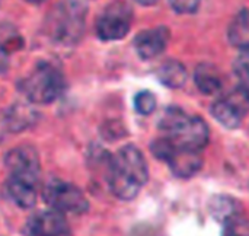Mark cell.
Masks as SVG:
<instances>
[{
  "label": "cell",
  "mask_w": 249,
  "mask_h": 236,
  "mask_svg": "<svg viewBox=\"0 0 249 236\" xmlns=\"http://www.w3.org/2000/svg\"><path fill=\"white\" fill-rule=\"evenodd\" d=\"M107 177L111 191L118 199L133 200L149 178L143 153L133 145L121 147L108 159Z\"/></svg>",
  "instance_id": "1"
},
{
  "label": "cell",
  "mask_w": 249,
  "mask_h": 236,
  "mask_svg": "<svg viewBox=\"0 0 249 236\" xmlns=\"http://www.w3.org/2000/svg\"><path fill=\"white\" fill-rule=\"evenodd\" d=\"M88 6L82 0H60L45 16L44 32L60 47H73L83 36Z\"/></svg>",
  "instance_id": "2"
},
{
  "label": "cell",
  "mask_w": 249,
  "mask_h": 236,
  "mask_svg": "<svg viewBox=\"0 0 249 236\" xmlns=\"http://www.w3.org/2000/svg\"><path fill=\"white\" fill-rule=\"evenodd\" d=\"M159 130L172 145L198 153L207 146L210 139V130L204 120L191 117L177 107L165 109L159 121Z\"/></svg>",
  "instance_id": "3"
},
{
  "label": "cell",
  "mask_w": 249,
  "mask_h": 236,
  "mask_svg": "<svg viewBox=\"0 0 249 236\" xmlns=\"http://www.w3.org/2000/svg\"><path fill=\"white\" fill-rule=\"evenodd\" d=\"M66 79L57 64L38 61L32 70L19 82L20 93L32 104H51L64 91Z\"/></svg>",
  "instance_id": "4"
},
{
  "label": "cell",
  "mask_w": 249,
  "mask_h": 236,
  "mask_svg": "<svg viewBox=\"0 0 249 236\" xmlns=\"http://www.w3.org/2000/svg\"><path fill=\"white\" fill-rule=\"evenodd\" d=\"M150 149L158 159L168 163L174 175H177L178 178H184V180L191 178L200 171L203 165V159L198 152L181 149L172 145L163 136L156 139L152 143Z\"/></svg>",
  "instance_id": "5"
},
{
  "label": "cell",
  "mask_w": 249,
  "mask_h": 236,
  "mask_svg": "<svg viewBox=\"0 0 249 236\" xmlns=\"http://www.w3.org/2000/svg\"><path fill=\"white\" fill-rule=\"evenodd\" d=\"M44 200L53 210L63 215H83L89 209V201L85 194L76 185L60 178H51L44 185Z\"/></svg>",
  "instance_id": "6"
},
{
  "label": "cell",
  "mask_w": 249,
  "mask_h": 236,
  "mask_svg": "<svg viewBox=\"0 0 249 236\" xmlns=\"http://www.w3.org/2000/svg\"><path fill=\"white\" fill-rule=\"evenodd\" d=\"M133 7L123 0L109 3L98 16L95 23L96 35L101 41H120L131 28Z\"/></svg>",
  "instance_id": "7"
},
{
  "label": "cell",
  "mask_w": 249,
  "mask_h": 236,
  "mask_svg": "<svg viewBox=\"0 0 249 236\" xmlns=\"http://www.w3.org/2000/svg\"><path fill=\"white\" fill-rule=\"evenodd\" d=\"M212 115L226 128H236L249 112V91L236 86L226 95L216 99L210 109Z\"/></svg>",
  "instance_id": "8"
},
{
  "label": "cell",
  "mask_w": 249,
  "mask_h": 236,
  "mask_svg": "<svg viewBox=\"0 0 249 236\" xmlns=\"http://www.w3.org/2000/svg\"><path fill=\"white\" fill-rule=\"evenodd\" d=\"M6 168L10 178H19L31 182H38L39 159L36 150L31 146H19L6 155Z\"/></svg>",
  "instance_id": "9"
},
{
  "label": "cell",
  "mask_w": 249,
  "mask_h": 236,
  "mask_svg": "<svg viewBox=\"0 0 249 236\" xmlns=\"http://www.w3.org/2000/svg\"><path fill=\"white\" fill-rule=\"evenodd\" d=\"M171 39V31L168 26H155L140 31L134 36V50L143 60H153L160 55Z\"/></svg>",
  "instance_id": "10"
},
{
  "label": "cell",
  "mask_w": 249,
  "mask_h": 236,
  "mask_svg": "<svg viewBox=\"0 0 249 236\" xmlns=\"http://www.w3.org/2000/svg\"><path fill=\"white\" fill-rule=\"evenodd\" d=\"M25 234L28 236H67L69 225L60 212H41L26 222Z\"/></svg>",
  "instance_id": "11"
},
{
  "label": "cell",
  "mask_w": 249,
  "mask_h": 236,
  "mask_svg": "<svg viewBox=\"0 0 249 236\" xmlns=\"http://www.w3.org/2000/svg\"><path fill=\"white\" fill-rule=\"evenodd\" d=\"M194 82L198 91L204 95H216L223 89L222 72L210 63H201L197 66Z\"/></svg>",
  "instance_id": "12"
},
{
  "label": "cell",
  "mask_w": 249,
  "mask_h": 236,
  "mask_svg": "<svg viewBox=\"0 0 249 236\" xmlns=\"http://www.w3.org/2000/svg\"><path fill=\"white\" fill-rule=\"evenodd\" d=\"M7 193L16 206L20 209H31L36 201V182L9 177Z\"/></svg>",
  "instance_id": "13"
},
{
  "label": "cell",
  "mask_w": 249,
  "mask_h": 236,
  "mask_svg": "<svg viewBox=\"0 0 249 236\" xmlns=\"http://www.w3.org/2000/svg\"><path fill=\"white\" fill-rule=\"evenodd\" d=\"M229 42L242 53L249 51V9L239 10L228 28Z\"/></svg>",
  "instance_id": "14"
},
{
  "label": "cell",
  "mask_w": 249,
  "mask_h": 236,
  "mask_svg": "<svg viewBox=\"0 0 249 236\" xmlns=\"http://www.w3.org/2000/svg\"><path fill=\"white\" fill-rule=\"evenodd\" d=\"M156 76L162 85L171 89H178L182 88L187 82L188 73L185 66L181 61L177 60H166L162 63L156 72Z\"/></svg>",
  "instance_id": "15"
},
{
  "label": "cell",
  "mask_w": 249,
  "mask_h": 236,
  "mask_svg": "<svg viewBox=\"0 0 249 236\" xmlns=\"http://www.w3.org/2000/svg\"><path fill=\"white\" fill-rule=\"evenodd\" d=\"M35 118V114L31 111L29 107H25V105H16L12 108L9 117H7V124H9V128L13 130V131H18V130H22L25 127H28Z\"/></svg>",
  "instance_id": "16"
},
{
  "label": "cell",
  "mask_w": 249,
  "mask_h": 236,
  "mask_svg": "<svg viewBox=\"0 0 249 236\" xmlns=\"http://www.w3.org/2000/svg\"><path fill=\"white\" fill-rule=\"evenodd\" d=\"M134 108L142 115H149L156 109V98L150 91H142L134 98Z\"/></svg>",
  "instance_id": "17"
},
{
  "label": "cell",
  "mask_w": 249,
  "mask_h": 236,
  "mask_svg": "<svg viewBox=\"0 0 249 236\" xmlns=\"http://www.w3.org/2000/svg\"><path fill=\"white\" fill-rule=\"evenodd\" d=\"M213 206V216L217 218L219 220H229L235 216V207L233 203L229 201V199L226 197H217L216 203L212 204Z\"/></svg>",
  "instance_id": "18"
},
{
  "label": "cell",
  "mask_w": 249,
  "mask_h": 236,
  "mask_svg": "<svg viewBox=\"0 0 249 236\" xmlns=\"http://www.w3.org/2000/svg\"><path fill=\"white\" fill-rule=\"evenodd\" d=\"M233 70H235V74H236L238 79H239L241 86H244L245 89H248L249 91V51L242 53V54L235 60Z\"/></svg>",
  "instance_id": "19"
},
{
  "label": "cell",
  "mask_w": 249,
  "mask_h": 236,
  "mask_svg": "<svg viewBox=\"0 0 249 236\" xmlns=\"http://www.w3.org/2000/svg\"><path fill=\"white\" fill-rule=\"evenodd\" d=\"M168 1L169 6L179 15H193L201 6V0H168Z\"/></svg>",
  "instance_id": "20"
},
{
  "label": "cell",
  "mask_w": 249,
  "mask_h": 236,
  "mask_svg": "<svg viewBox=\"0 0 249 236\" xmlns=\"http://www.w3.org/2000/svg\"><path fill=\"white\" fill-rule=\"evenodd\" d=\"M225 236H249L247 232V228L244 225V222L238 218H232L226 222V232Z\"/></svg>",
  "instance_id": "21"
},
{
  "label": "cell",
  "mask_w": 249,
  "mask_h": 236,
  "mask_svg": "<svg viewBox=\"0 0 249 236\" xmlns=\"http://www.w3.org/2000/svg\"><path fill=\"white\" fill-rule=\"evenodd\" d=\"M9 69V51L4 44H0V74Z\"/></svg>",
  "instance_id": "22"
},
{
  "label": "cell",
  "mask_w": 249,
  "mask_h": 236,
  "mask_svg": "<svg viewBox=\"0 0 249 236\" xmlns=\"http://www.w3.org/2000/svg\"><path fill=\"white\" fill-rule=\"evenodd\" d=\"M136 3H139V4H142V6H153V4H156L159 0H134Z\"/></svg>",
  "instance_id": "23"
},
{
  "label": "cell",
  "mask_w": 249,
  "mask_h": 236,
  "mask_svg": "<svg viewBox=\"0 0 249 236\" xmlns=\"http://www.w3.org/2000/svg\"><path fill=\"white\" fill-rule=\"evenodd\" d=\"M25 1H28V3H31V4H41V3H44L45 0H25Z\"/></svg>",
  "instance_id": "24"
}]
</instances>
